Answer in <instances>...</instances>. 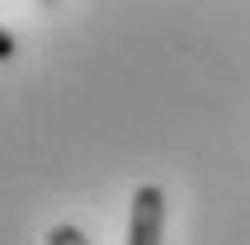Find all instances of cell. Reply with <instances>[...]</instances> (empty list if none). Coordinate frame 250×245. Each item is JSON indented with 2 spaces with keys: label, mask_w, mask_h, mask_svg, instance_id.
Listing matches in <instances>:
<instances>
[{
  "label": "cell",
  "mask_w": 250,
  "mask_h": 245,
  "mask_svg": "<svg viewBox=\"0 0 250 245\" xmlns=\"http://www.w3.org/2000/svg\"><path fill=\"white\" fill-rule=\"evenodd\" d=\"M166 231V193L156 184H142L132 193V217H127V245H161Z\"/></svg>",
  "instance_id": "6da1fadb"
},
{
  "label": "cell",
  "mask_w": 250,
  "mask_h": 245,
  "mask_svg": "<svg viewBox=\"0 0 250 245\" xmlns=\"http://www.w3.org/2000/svg\"><path fill=\"white\" fill-rule=\"evenodd\" d=\"M47 245H90V241H85L76 226H52V231H47Z\"/></svg>",
  "instance_id": "7a4b0ae2"
},
{
  "label": "cell",
  "mask_w": 250,
  "mask_h": 245,
  "mask_svg": "<svg viewBox=\"0 0 250 245\" xmlns=\"http://www.w3.org/2000/svg\"><path fill=\"white\" fill-rule=\"evenodd\" d=\"M14 52H19V47H14V33H10V28H0V61H10Z\"/></svg>",
  "instance_id": "3957f363"
}]
</instances>
